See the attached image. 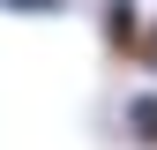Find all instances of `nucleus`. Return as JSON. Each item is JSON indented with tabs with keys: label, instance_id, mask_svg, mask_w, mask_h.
<instances>
[{
	"label": "nucleus",
	"instance_id": "obj_1",
	"mask_svg": "<svg viewBox=\"0 0 157 150\" xmlns=\"http://www.w3.org/2000/svg\"><path fill=\"white\" fill-rule=\"evenodd\" d=\"M142 30H150V8H142V0H97V45H105V60L135 68V60H142Z\"/></svg>",
	"mask_w": 157,
	"mask_h": 150
},
{
	"label": "nucleus",
	"instance_id": "obj_2",
	"mask_svg": "<svg viewBox=\"0 0 157 150\" xmlns=\"http://www.w3.org/2000/svg\"><path fill=\"white\" fill-rule=\"evenodd\" d=\"M120 128H127L135 150H157V83H142V90L120 98Z\"/></svg>",
	"mask_w": 157,
	"mask_h": 150
},
{
	"label": "nucleus",
	"instance_id": "obj_3",
	"mask_svg": "<svg viewBox=\"0 0 157 150\" xmlns=\"http://www.w3.org/2000/svg\"><path fill=\"white\" fill-rule=\"evenodd\" d=\"M0 15H37V23H52V15H67V0H0Z\"/></svg>",
	"mask_w": 157,
	"mask_h": 150
},
{
	"label": "nucleus",
	"instance_id": "obj_4",
	"mask_svg": "<svg viewBox=\"0 0 157 150\" xmlns=\"http://www.w3.org/2000/svg\"><path fill=\"white\" fill-rule=\"evenodd\" d=\"M135 68H142L150 83H157V8H150V30H142V60H135Z\"/></svg>",
	"mask_w": 157,
	"mask_h": 150
}]
</instances>
